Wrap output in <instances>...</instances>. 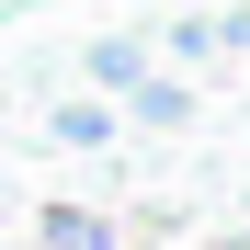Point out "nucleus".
<instances>
[{
    "label": "nucleus",
    "instance_id": "1",
    "mask_svg": "<svg viewBox=\"0 0 250 250\" xmlns=\"http://www.w3.org/2000/svg\"><path fill=\"white\" fill-rule=\"evenodd\" d=\"M80 68H91V91H114V103H137L148 80H159V68H148V46H137V34H103V46L80 57Z\"/></svg>",
    "mask_w": 250,
    "mask_h": 250
},
{
    "label": "nucleus",
    "instance_id": "3",
    "mask_svg": "<svg viewBox=\"0 0 250 250\" xmlns=\"http://www.w3.org/2000/svg\"><path fill=\"white\" fill-rule=\"evenodd\" d=\"M171 46H182V57H228V46H239V23H228V12H205V23L171 34Z\"/></svg>",
    "mask_w": 250,
    "mask_h": 250
},
{
    "label": "nucleus",
    "instance_id": "5",
    "mask_svg": "<svg viewBox=\"0 0 250 250\" xmlns=\"http://www.w3.org/2000/svg\"><path fill=\"white\" fill-rule=\"evenodd\" d=\"M182 114H193L182 80H148V91H137V125H182Z\"/></svg>",
    "mask_w": 250,
    "mask_h": 250
},
{
    "label": "nucleus",
    "instance_id": "2",
    "mask_svg": "<svg viewBox=\"0 0 250 250\" xmlns=\"http://www.w3.org/2000/svg\"><path fill=\"white\" fill-rule=\"evenodd\" d=\"M46 250H125V239L91 216V205H46Z\"/></svg>",
    "mask_w": 250,
    "mask_h": 250
},
{
    "label": "nucleus",
    "instance_id": "4",
    "mask_svg": "<svg viewBox=\"0 0 250 250\" xmlns=\"http://www.w3.org/2000/svg\"><path fill=\"white\" fill-rule=\"evenodd\" d=\"M103 125H114L103 103H57V148H103Z\"/></svg>",
    "mask_w": 250,
    "mask_h": 250
}]
</instances>
